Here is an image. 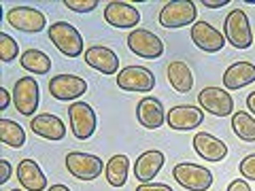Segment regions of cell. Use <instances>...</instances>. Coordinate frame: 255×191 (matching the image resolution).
Masks as SVG:
<instances>
[{
	"label": "cell",
	"mask_w": 255,
	"mask_h": 191,
	"mask_svg": "<svg viewBox=\"0 0 255 191\" xmlns=\"http://www.w3.org/2000/svg\"><path fill=\"white\" fill-rule=\"evenodd\" d=\"M172 177L187 191H209L213 185V172L198 164H177L172 168Z\"/></svg>",
	"instance_id": "obj_3"
},
{
	"label": "cell",
	"mask_w": 255,
	"mask_h": 191,
	"mask_svg": "<svg viewBox=\"0 0 255 191\" xmlns=\"http://www.w3.org/2000/svg\"><path fill=\"white\" fill-rule=\"evenodd\" d=\"M198 17V9L191 0H177V2H166L159 11V26L174 30V28H185L194 26Z\"/></svg>",
	"instance_id": "obj_4"
},
{
	"label": "cell",
	"mask_w": 255,
	"mask_h": 191,
	"mask_svg": "<svg viewBox=\"0 0 255 191\" xmlns=\"http://www.w3.org/2000/svg\"><path fill=\"white\" fill-rule=\"evenodd\" d=\"M87 92L85 79L77 75H55L49 81V94L60 102H70L77 100L79 96Z\"/></svg>",
	"instance_id": "obj_12"
},
{
	"label": "cell",
	"mask_w": 255,
	"mask_h": 191,
	"mask_svg": "<svg viewBox=\"0 0 255 191\" xmlns=\"http://www.w3.org/2000/svg\"><path fill=\"white\" fill-rule=\"evenodd\" d=\"M136 191H174L170 185H164V183H142V185L136 187Z\"/></svg>",
	"instance_id": "obj_31"
},
{
	"label": "cell",
	"mask_w": 255,
	"mask_h": 191,
	"mask_svg": "<svg viewBox=\"0 0 255 191\" xmlns=\"http://www.w3.org/2000/svg\"><path fill=\"white\" fill-rule=\"evenodd\" d=\"M232 130L241 140L255 142V117L245 113V110H238L232 115Z\"/></svg>",
	"instance_id": "obj_27"
},
{
	"label": "cell",
	"mask_w": 255,
	"mask_h": 191,
	"mask_svg": "<svg viewBox=\"0 0 255 191\" xmlns=\"http://www.w3.org/2000/svg\"><path fill=\"white\" fill-rule=\"evenodd\" d=\"M194 151L206 162H223L228 155V145L213 134L200 132L194 136Z\"/></svg>",
	"instance_id": "obj_19"
},
{
	"label": "cell",
	"mask_w": 255,
	"mask_h": 191,
	"mask_svg": "<svg viewBox=\"0 0 255 191\" xmlns=\"http://www.w3.org/2000/svg\"><path fill=\"white\" fill-rule=\"evenodd\" d=\"M38 98H41V90L34 77H21L13 87V104L17 108V113L23 117H32L34 110L38 108Z\"/></svg>",
	"instance_id": "obj_8"
},
{
	"label": "cell",
	"mask_w": 255,
	"mask_h": 191,
	"mask_svg": "<svg viewBox=\"0 0 255 191\" xmlns=\"http://www.w3.org/2000/svg\"><path fill=\"white\" fill-rule=\"evenodd\" d=\"M19 64L23 70L34 75H47L51 70V58L41 49H28L19 55Z\"/></svg>",
	"instance_id": "obj_24"
},
{
	"label": "cell",
	"mask_w": 255,
	"mask_h": 191,
	"mask_svg": "<svg viewBox=\"0 0 255 191\" xmlns=\"http://www.w3.org/2000/svg\"><path fill=\"white\" fill-rule=\"evenodd\" d=\"M202 121H204V110L200 106H189V104L174 106L166 115V125H170L177 132L196 130Z\"/></svg>",
	"instance_id": "obj_14"
},
{
	"label": "cell",
	"mask_w": 255,
	"mask_h": 191,
	"mask_svg": "<svg viewBox=\"0 0 255 191\" xmlns=\"http://www.w3.org/2000/svg\"><path fill=\"white\" fill-rule=\"evenodd\" d=\"M247 106H249V110L255 115V92H251L249 96H247Z\"/></svg>",
	"instance_id": "obj_36"
},
{
	"label": "cell",
	"mask_w": 255,
	"mask_h": 191,
	"mask_svg": "<svg viewBox=\"0 0 255 191\" xmlns=\"http://www.w3.org/2000/svg\"><path fill=\"white\" fill-rule=\"evenodd\" d=\"M105 21L113 28H134L140 23V13L134 4L130 2H109L105 6Z\"/></svg>",
	"instance_id": "obj_15"
},
{
	"label": "cell",
	"mask_w": 255,
	"mask_h": 191,
	"mask_svg": "<svg viewBox=\"0 0 255 191\" xmlns=\"http://www.w3.org/2000/svg\"><path fill=\"white\" fill-rule=\"evenodd\" d=\"M223 36L236 49H249L253 45L251 23L243 9H234L228 13L226 21H223Z\"/></svg>",
	"instance_id": "obj_2"
},
{
	"label": "cell",
	"mask_w": 255,
	"mask_h": 191,
	"mask_svg": "<svg viewBox=\"0 0 255 191\" xmlns=\"http://www.w3.org/2000/svg\"><path fill=\"white\" fill-rule=\"evenodd\" d=\"M47 34H49V41L66 58H79V55H83V36L73 23L53 21L49 30H47Z\"/></svg>",
	"instance_id": "obj_1"
},
{
	"label": "cell",
	"mask_w": 255,
	"mask_h": 191,
	"mask_svg": "<svg viewBox=\"0 0 255 191\" xmlns=\"http://www.w3.org/2000/svg\"><path fill=\"white\" fill-rule=\"evenodd\" d=\"M19 55L17 41L11 38L6 32H0V60L2 62H13Z\"/></svg>",
	"instance_id": "obj_28"
},
{
	"label": "cell",
	"mask_w": 255,
	"mask_h": 191,
	"mask_svg": "<svg viewBox=\"0 0 255 191\" xmlns=\"http://www.w3.org/2000/svg\"><path fill=\"white\" fill-rule=\"evenodd\" d=\"M6 21L15 30L28 32V34H38L47 26L45 13L34 9V6H13V9L6 11Z\"/></svg>",
	"instance_id": "obj_10"
},
{
	"label": "cell",
	"mask_w": 255,
	"mask_h": 191,
	"mask_svg": "<svg viewBox=\"0 0 255 191\" xmlns=\"http://www.w3.org/2000/svg\"><path fill=\"white\" fill-rule=\"evenodd\" d=\"M255 81V64L236 62L223 73V87L226 90H243Z\"/></svg>",
	"instance_id": "obj_22"
},
{
	"label": "cell",
	"mask_w": 255,
	"mask_h": 191,
	"mask_svg": "<svg viewBox=\"0 0 255 191\" xmlns=\"http://www.w3.org/2000/svg\"><path fill=\"white\" fill-rule=\"evenodd\" d=\"M164 162L166 157L162 151H155V149L145 151V153L138 155L136 164H134V177L140 183H151L159 174V170H162Z\"/></svg>",
	"instance_id": "obj_21"
},
{
	"label": "cell",
	"mask_w": 255,
	"mask_h": 191,
	"mask_svg": "<svg viewBox=\"0 0 255 191\" xmlns=\"http://www.w3.org/2000/svg\"><path fill=\"white\" fill-rule=\"evenodd\" d=\"M30 130L36 134V136H41L45 140H62L66 136V125L62 123L60 117H55L51 113H41V115H34L30 121Z\"/></svg>",
	"instance_id": "obj_17"
},
{
	"label": "cell",
	"mask_w": 255,
	"mask_h": 191,
	"mask_svg": "<svg viewBox=\"0 0 255 191\" xmlns=\"http://www.w3.org/2000/svg\"><path fill=\"white\" fill-rule=\"evenodd\" d=\"M17 181L26 191H45L47 189V177L43 174L41 166L30 157H23L17 164Z\"/></svg>",
	"instance_id": "obj_20"
},
{
	"label": "cell",
	"mask_w": 255,
	"mask_h": 191,
	"mask_svg": "<svg viewBox=\"0 0 255 191\" xmlns=\"http://www.w3.org/2000/svg\"><path fill=\"white\" fill-rule=\"evenodd\" d=\"M202 4L209 6V9H219V6L230 4V0H202Z\"/></svg>",
	"instance_id": "obj_35"
},
{
	"label": "cell",
	"mask_w": 255,
	"mask_h": 191,
	"mask_svg": "<svg viewBox=\"0 0 255 191\" xmlns=\"http://www.w3.org/2000/svg\"><path fill=\"white\" fill-rule=\"evenodd\" d=\"M0 166H2V177H0V185H4V183L11 179L13 168H11V164L6 162V159H0Z\"/></svg>",
	"instance_id": "obj_33"
},
{
	"label": "cell",
	"mask_w": 255,
	"mask_h": 191,
	"mask_svg": "<svg viewBox=\"0 0 255 191\" xmlns=\"http://www.w3.org/2000/svg\"><path fill=\"white\" fill-rule=\"evenodd\" d=\"M66 170L79 181H94L102 174L105 164L98 155L83 153V151H70L66 155Z\"/></svg>",
	"instance_id": "obj_5"
},
{
	"label": "cell",
	"mask_w": 255,
	"mask_h": 191,
	"mask_svg": "<svg viewBox=\"0 0 255 191\" xmlns=\"http://www.w3.org/2000/svg\"><path fill=\"white\" fill-rule=\"evenodd\" d=\"M85 64L94 70H98L102 75H115L119 73V55L109 49L105 45H94L90 49H85Z\"/></svg>",
	"instance_id": "obj_16"
},
{
	"label": "cell",
	"mask_w": 255,
	"mask_h": 191,
	"mask_svg": "<svg viewBox=\"0 0 255 191\" xmlns=\"http://www.w3.org/2000/svg\"><path fill=\"white\" fill-rule=\"evenodd\" d=\"M198 104L202 110L211 113L215 117H228L234 113V100L230 96L228 90H221V87H204V90L198 94Z\"/></svg>",
	"instance_id": "obj_11"
},
{
	"label": "cell",
	"mask_w": 255,
	"mask_h": 191,
	"mask_svg": "<svg viewBox=\"0 0 255 191\" xmlns=\"http://www.w3.org/2000/svg\"><path fill=\"white\" fill-rule=\"evenodd\" d=\"M128 168H130V159L126 155H113L105 166V177L111 187H124L128 181Z\"/></svg>",
	"instance_id": "obj_25"
},
{
	"label": "cell",
	"mask_w": 255,
	"mask_h": 191,
	"mask_svg": "<svg viewBox=\"0 0 255 191\" xmlns=\"http://www.w3.org/2000/svg\"><path fill=\"white\" fill-rule=\"evenodd\" d=\"M117 87L124 92L147 94L155 87V75L145 66H126L117 73Z\"/></svg>",
	"instance_id": "obj_9"
},
{
	"label": "cell",
	"mask_w": 255,
	"mask_h": 191,
	"mask_svg": "<svg viewBox=\"0 0 255 191\" xmlns=\"http://www.w3.org/2000/svg\"><path fill=\"white\" fill-rule=\"evenodd\" d=\"M228 191H253V189L249 187V183H247V181L236 179V181H232V183L228 185Z\"/></svg>",
	"instance_id": "obj_32"
},
{
	"label": "cell",
	"mask_w": 255,
	"mask_h": 191,
	"mask_svg": "<svg viewBox=\"0 0 255 191\" xmlns=\"http://www.w3.org/2000/svg\"><path fill=\"white\" fill-rule=\"evenodd\" d=\"M0 140L6 147L19 149L26 145V132H23V127L19 123L11 121V119H0Z\"/></svg>",
	"instance_id": "obj_26"
},
{
	"label": "cell",
	"mask_w": 255,
	"mask_h": 191,
	"mask_svg": "<svg viewBox=\"0 0 255 191\" xmlns=\"http://www.w3.org/2000/svg\"><path fill=\"white\" fill-rule=\"evenodd\" d=\"M68 121H70V130L77 140H87L94 136L96 132V113L87 102H73L68 106Z\"/></svg>",
	"instance_id": "obj_7"
},
{
	"label": "cell",
	"mask_w": 255,
	"mask_h": 191,
	"mask_svg": "<svg viewBox=\"0 0 255 191\" xmlns=\"http://www.w3.org/2000/svg\"><path fill=\"white\" fill-rule=\"evenodd\" d=\"M47 191H70V189H68L66 185H60V183H58V185H51Z\"/></svg>",
	"instance_id": "obj_37"
},
{
	"label": "cell",
	"mask_w": 255,
	"mask_h": 191,
	"mask_svg": "<svg viewBox=\"0 0 255 191\" xmlns=\"http://www.w3.org/2000/svg\"><path fill=\"white\" fill-rule=\"evenodd\" d=\"M136 119L142 127H147V130H157V127H162L166 121V113H164L162 102L157 98H153V96L142 98L136 104Z\"/></svg>",
	"instance_id": "obj_18"
},
{
	"label": "cell",
	"mask_w": 255,
	"mask_h": 191,
	"mask_svg": "<svg viewBox=\"0 0 255 191\" xmlns=\"http://www.w3.org/2000/svg\"><path fill=\"white\" fill-rule=\"evenodd\" d=\"M11 191H21V189H11Z\"/></svg>",
	"instance_id": "obj_38"
},
{
	"label": "cell",
	"mask_w": 255,
	"mask_h": 191,
	"mask_svg": "<svg viewBox=\"0 0 255 191\" xmlns=\"http://www.w3.org/2000/svg\"><path fill=\"white\" fill-rule=\"evenodd\" d=\"M189 36L198 49H202L206 53H217L223 49V45L228 43L226 36H223L215 26H211L209 21H196L194 26H191Z\"/></svg>",
	"instance_id": "obj_13"
},
{
	"label": "cell",
	"mask_w": 255,
	"mask_h": 191,
	"mask_svg": "<svg viewBox=\"0 0 255 191\" xmlns=\"http://www.w3.org/2000/svg\"><path fill=\"white\" fill-rule=\"evenodd\" d=\"M62 4L75 13H92L100 4V0H64Z\"/></svg>",
	"instance_id": "obj_29"
},
{
	"label": "cell",
	"mask_w": 255,
	"mask_h": 191,
	"mask_svg": "<svg viewBox=\"0 0 255 191\" xmlns=\"http://www.w3.org/2000/svg\"><path fill=\"white\" fill-rule=\"evenodd\" d=\"M238 172H241L247 181H255V153L243 157L241 166H238Z\"/></svg>",
	"instance_id": "obj_30"
},
{
	"label": "cell",
	"mask_w": 255,
	"mask_h": 191,
	"mask_svg": "<svg viewBox=\"0 0 255 191\" xmlns=\"http://www.w3.org/2000/svg\"><path fill=\"white\" fill-rule=\"evenodd\" d=\"M168 83L172 85L174 92L179 94H189V90L194 87V73L183 60H174L168 64Z\"/></svg>",
	"instance_id": "obj_23"
},
{
	"label": "cell",
	"mask_w": 255,
	"mask_h": 191,
	"mask_svg": "<svg viewBox=\"0 0 255 191\" xmlns=\"http://www.w3.org/2000/svg\"><path fill=\"white\" fill-rule=\"evenodd\" d=\"M128 49L145 60H157L164 55V43L151 30L136 28L128 34Z\"/></svg>",
	"instance_id": "obj_6"
},
{
	"label": "cell",
	"mask_w": 255,
	"mask_h": 191,
	"mask_svg": "<svg viewBox=\"0 0 255 191\" xmlns=\"http://www.w3.org/2000/svg\"><path fill=\"white\" fill-rule=\"evenodd\" d=\"M11 106V94L9 90H0V110L9 108Z\"/></svg>",
	"instance_id": "obj_34"
}]
</instances>
